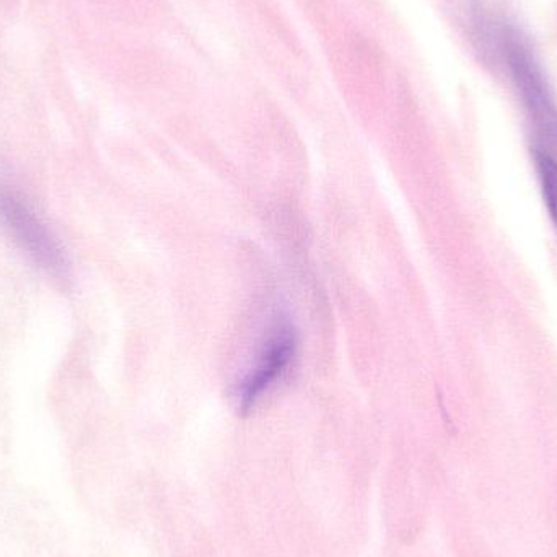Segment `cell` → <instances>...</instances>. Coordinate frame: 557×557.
Listing matches in <instances>:
<instances>
[{
	"label": "cell",
	"instance_id": "cell-1",
	"mask_svg": "<svg viewBox=\"0 0 557 557\" xmlns=\"http://www.w3.org/2000/svg\"><path fill=\"white\" fill-rule=\"evenodd\" d=\"M506 58L533 129L546 144L542 149L552 152V147L557 149V107L548 81L532 48L517 33L506 36Z\"/></svg>",
	"mask_w": 557,
	"mask_h": 557
},
{
	"label": "cell",
	"instance_id": "cell-2",
	"mask_svg": "<svg viewBox=\"0 0 557 557\" xmlns=\"http://www.w3.org/2000/svg\"><path fill=\"white\" fill-rule=\"evenodd\" d=\"M297 350V331L287 317H277L268 331L267 339L258 352L253 369L248 372L238 389L242 411H250L258 399L281 379Z\"/></svg>",
	"mask_w": 557,
	"mask_h": 557
},
{
	"label": "cell",
	"instance_id": "cell-3",
	"mask_svg": "<svg viewBox=\"0 0 557 557\" xmlns=\"http://www.w3.org/2000/svg\"><path fill=\"white\" fill-rule=\"evenodd\" d=\"M0 212H2L10 231L38 263L48 270L64 268V258H62V251L59 250L54 238L49 235L39 219H36L35 212L28 206L23 205L22 199H16L13 195L2 196Z\"/></svg>",
	"mask_w": 557,
	"mask_h": 557
},
{
	"label": "cell",
	"instance_id": "cell-4",
	"mask_svg": "<svg viewBox=\"0 0 557 557\" xmlns=\"http://www.w3.org/2000/svg\"><path fill=\"white\" fill-rule=\"evenodd\" d=\"M533 157H535L536 172L542 183L543 199L548 208L549 218L557 227V160L552 152L536 146Z\"/></svg>",
	"mask_w": 557,
	"mask_h": 557
}]
</instances>
